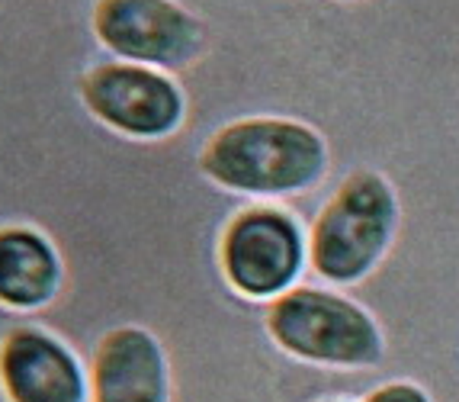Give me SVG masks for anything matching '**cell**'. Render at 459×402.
<instances>
[{"instance_id": "cell-1", "label": "cell", "mask_w": 459, "mask_h": 402, "mask_svg": "<svg viewBox=\"0 0 459 402\" xmlns=\"http://www.w3.org/2000/svg\"><path fill=\"white\" fill-rule=\"evenodd\" d=\"M331 168L328 142L290 117H238L215 126L196 152V174L247 203H290L315 194Z\"/></svg>"}, {"instance_id": "cell-11", "label": "cell", "mask_w": 459, "mask_h": 402, "mask_svg": "<svg viewBox=\"0 0 459 402\" xmlns=\"http://www.w3.org/2000/svg\"><path fill=\"white\" fill-rule=\"evenodd\" d=\"M337 4H357V0H337Z\"/></svg>"}, {"instance_id": "cell-10", "label": "cell", "mask_w": 459, "mask_h": 402, "mask_svg": "<svg viewBox=\"0 0 459 402\" xmlns=\"http://www.w3.org/2000/svg\"><path fill=\"white\" fill-rule=\"evenodd\" d=\"M353 402H434L430 389L424 383L411 377H398L385 380V383H376V387L363 389Z\"/></svg>"}, {"instance_id": "cell-6", "label": "cell", "mask_w": 459, "mask_h": 402, "mask_svg": "<svg viewBox=\"0 0 459 402\" xmlns=\"http://www.w3.org/2000/svg\"><path fill=\"white\" fill-rule=\"evenodd\" d=\"M81 97L100 123L132 139H168L186 119L184 91L168 74L135 62H107L87 71Z\"/></svg>"}, {"instance_id": "cell-5", "label": "cell", "mask_w": 459, "mask_h": 402, "mask_svg": "<svg viewBox=\"0 0 459 402\" xmlns=\"http://www.w3.org/2000/svg\"><path fill=\"white\" fill-rule=\"evenodd\" d=\"M97 39L119 58L164 71H190L206 52V20L177 0H97Z\"/></svg>"}, {"instance_id": "cell-12", "label": "cell", "mask_w": 459, "mask_h": 402, "mask_svg": "<svg viewBox=\"0 0 459 402\" xmlns=\"http://www.w3.org/2000/svg\"><path fill=\"white\" fill-rule=\"evenodd\" d=\"M322 402H344V399H322Z\"/></svg>"}, {"instance_id": "cell-9", "label": "cell", "mask_w": 459, "mask_h": 402, "mask_svg": "<svg viewBox=\"0 0 459 402\" xmlns=\"http://www.w3.org/2000/svg\"><path fill=\"white\" fill-rule=\"evenodd\" d=\"M65 290V258L36 225H0V306L42 312Z\"/></svg>"}, {"instance_id": "cell-4", "label": "cell", "mask_w": 459, "mask_h": 402, "mask_svg": "<svg viewBox=\"0 0 459 402\" xmlns=\"http://www.w3.org/2000/svg\"><path fill=\"white\" fill-rule=\"evenodd\" d=\"M215 261L231 293L267 306L306 284L308 225L283 203L238 200L222 219Z\"/></svg>"}, {"instance_id": "cell-3", "label": "cell", "mask_w": 459, "mask_h": 402, "mask_svg": "<svg viewBox=\"0 0 459 402\" xmlns=\"http://www.w3.org/2000/svg\"><path fill=\"white\" fill-rule=\"evenodd\" d=\"M267 338L292 361L334 373H373L389 357L379 319L347 290L299 284L264 306Z\"/></svg>"}, {"instance_id": "cell-7", "label": "cell", "mask_w": 459, "mask_h": 402, "mask_svg": "<svg viewBox=\"0 0 459 402\" xmlns=\"http://www.w3.org/2000/svg\"><path fill=\"white\" fill-rule=\"evenodd\" d=\"M0 402H93L91 367L46 325L0 335Z\"/></svg>"}, {"instance_id": "cell-2", "label": "cell", "mask_w": 459, "mask_h": 402, "mask_svg": "<svg viewBox=\"0 0 459 402\" xmlns=\"http://www.w3.org/2000/svg\"><path fill=\"white\" fill-rule=\"evenodd\" d=\"M308 284L353 290L389 258L402 229V200L379 170H351L308 209Z\"/></svg>"}, {"instance_id": "cell-8", "label": "cell", "mask_w": 459, "mask_h": 402, "mask_svg": "<svg viewBox=\"0 0 459 402\" xmlns=\"http://www.w3.org/2000/svg\"><path fill=\"white\" fill-rule=\"evenodd\" d=\"M93 402H177V367L148 325L123 322L100 335L91 354Z\"/></svg>"}]
</instances>
